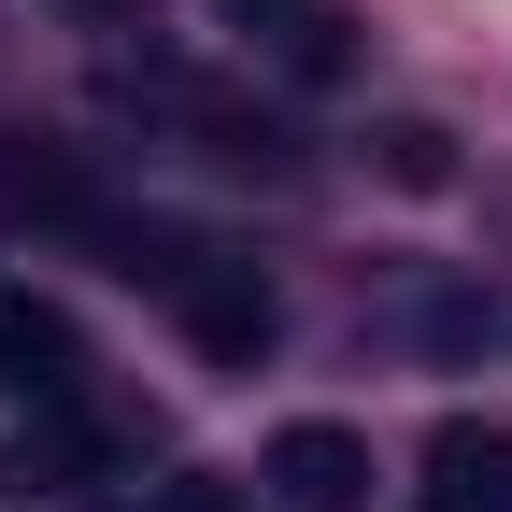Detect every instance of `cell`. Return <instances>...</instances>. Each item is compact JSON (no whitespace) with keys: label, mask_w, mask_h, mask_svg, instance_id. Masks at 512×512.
<instances>
[{"label":"cell","mask_w":512,"mask_h":512,"mask_svg":"<svg viewBox=\"0 0 512 512\" xmlns=\"http://www.w3.org/2000/svg\"><path fill=\"white\" fill-rule=\"evenodd\" d=\"M370 484H384V470H370V441H356L342 413H299V427L271 441V498H285V512H370Z\"/></svg>","instance_id":"7a4b0ae2"},{"label":"cell","mask_w":512,"mask_h":512,"mask_svg":"<svg viewBox=\"0 0 512 512\" xmlns=\"http://www.w3.org/2000/svg\"><path fill=\"white\" fill-rule=\"evenodd\" d=\"M72 370H86L72 313L29 299V285H0V384H15V399H72Z\"/></svg>","instance_id":"3957f363"},{"label":"cell","mask_w":512,"mask_h":512,"mask_svg":"<svg viewBox=\"0 0 512 512\" xmlns=\"http://www.w3.org/2000/svg\"><path fill=\"white\" fill-rule=\"evenodd\" d=\"M72 29H143V0H57Z\"/></svg>","instance_id":"ba28073f"},{"label":"cell","mask_w":512,"mask_h":512,"mask_svg":"<svg viewBox=\"0 0 512 512\" xmlns=\"http://www.w3.org/2000/svg\"><path fill=\"white\" fill-rule=\"evenodd\" d=\"M413 512H512V427H470L456 413V427L427 441V498Z\"/></svg>","instance_id":"277c9868"},{"label":"cell","mask_w":512,"mask_h":512,"mask_svg":"<svg viewBox=\"0 0 512 512\" xmlns=\"http://www.w3.org/2000/svg\"><path fill=\"white\" fill-rule=\"evenodd\" d=\"M86 484V427H72V399H29V427L0 441V498H72Z\"/></svg>","instance_id":"5b68a950"},{"label":"cell","mask_w":512,"mask_h":512,"mask_svg":"<svg viewBox=\"0 0 512 512\" xmlns=\"http://www.w3.org/2000/svg\"><path fill=\"white\" fill-rule=\"evenodd\" d=\"M370 171H384V185H413V200H441V185H456V143H441L427 114H399V128H370Z\"/></svg>","instance_id":"8992f818"},{"label":"cell","mask_w":512,"mask_h":512,"mask_svg":"<svg viewBox=\"0 0 512 512\" xmlns=\"http://www.w3.org/2000/svg\"><path fill=\"white\" fill-rule=\"evenodd\" d=\"M157 299L185 313V342H200L214 370H256V356H271V328H285V313H271V285H256V256H214V242H185Z\"/></svg>","instance_id":"6da1fadb"},{"label":"cell","mask_w":512,"mask_h":512,"mask_svg":"<svg viewBox=\"0 0 512 512\" xmlns=\"http://www.w3.org/2000/svg\"><path fill=\"white\" fill-rule=\"evenodd\" d=\"M214 15H228V29H299L313 0H214Z\"/></svg>","instance_id":"52a82bcc"}]
</instances>
